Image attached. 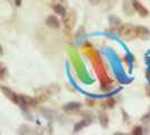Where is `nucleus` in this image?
Here are the masks:
<instances>
[{
    "label": "nucleus",
    "instance_id": "obj_21",
    "mask_svg": "<svg viewBox=\"0 0 150 135\" xmlns=\"http://www.w3.org/2000/svg\"><path fill=\"white\" fill-rule=\"evenodd\" d=\"M107 104H108V107H114V99H110L108 101H107Z\"/></svg>",
    "mask_w": 150,
    "mask_h": 135
},
{
    "label": "nucleus",
    "instance_id": "obj_13",
    "mask_svg": "<svg viewBox=\"0 0 150 135\" xmlns=\"http://www.w3.org/2000/svg\"><path fill=\"white\" fill-rule=\"evenodd\" d=\"M81 107V104L79 103H69L67 105L63 107V109L66 112H70V110H76V109H79Z\"/></svg>",
    "mask_w": 150,
    "mask_h": 135
},
{
    "label": "nucleus",
    "instance_id": "obj_18",
    "mask_svg": "<svg viewBox=\"0 0 150 135\" xmlns=\"http://www.w3.org/2000/svg\"><path fill=\"white\" fill-rule=\"evenodd\" d=\"M5 75H6V68L2 63H0V78H4Z\"/></svg>",
    "mask_w": 150,
    "mask_h": 135
},
{
    "label": "nucleus",
    "instance_id": "obj_2",
    "mask_svg": "<svg viewBox=\"0 0 150 135\" xmlns=\"http://www.w3.org/2000/svg\"><path fill=\"white\" fill-rule=\"evenodd\" d=\"M76 22H77V14L75 10H70L67 11L66 15L63 16V27H64V32L66 34H70L76 26Z\"/></svg>",
    "mask_w": 150,
    "mask_h": 135
},
{
    "label": "nucleus",
    "instance_id": "obj_24",
    "mask_svg": "<svg viewBox=\"0 0 150 135\" xmlns=\"http://www.w3.org/2000/svg\"><path fill=\"white\" fill-rule=\"evenodd\" d=\"M147 94H148V96L150 97V89H148V91H147Z\"/></svg>",
    "mask_w": 150,
    "mask_h": 135
},
{
    "label": "nucleus",
    "instance_id": "obj_16",
    "mask_svg": "<svg viewBox=\"0 0 150 135\" xmlns=\"http://www.w3.org/2000/svg\"><path fill=\"white\" fill-rule=\"evenodd\" d=\"M142 133H143V131L141 126H135V127H133V129H132V134L133 135H141Z\"/></svg>",
    "mask_w": 150,
    "mask_h": 135
},
{
    "label": "nucleus",
    "instance_id": "obj_5",
    "mask_svg": "<svg viewBox=\"0 0 150 135\" xmlns=\"http://www.w3.org/2000/svg\"><path fill=\"white\" fill-rule=\"evenodd\" d=\"M133 7H134V10L139 14L140 17H148V15H149V10L144 7L140 1L133 0Z\"/></svg>",
    "mask_w": 150,
    "mask_h": 135
},
{
    "label": "nucleus",
    "instance_id": "obj_10",
    "mask_svg": "<svg viewBox=\"0 0 150 135\" xmlns=\"http://www.w3.org/2000/svg\"><path fill=\"white\" fill-rule=\"evenodd\" d=\"M52 8L53 10L55 11V14L62 16V17L66 15V13H67V7H64L62 5H59V4H52Z\"/></svg>",
    "mask_w": 150,
    "mask_h": 135
},
{
    "label": "nucleus",
    "instance_id": "obj_3",
    "mask_svg": "<svg viewBox=\"0 0 150 135\" xmlns=\"http://www.w3.org/2000/svg\"><path fill=\"white\" fill-rule=\"evenodd\" d=\"M54 86H55V84H54ZM54 86H50V87H47V88L38 89L35 91V99H36L38 101H44L46 99H49V97H50L51 95L57 94L58 91H54V90H53Z\"/></svg>",
    "mask_w": 150,
    "mask_h": 135
},
{
    "label": "nucleus",
    "instance_id": "obj_7",
    "mask_svg": "<svg viewBox=\"0 0 150 135\" xmlns=\"http://www.w3.org/2000/svg\"><path fill=\"white\" fill-rule=\"evenodd\" d=\"M123 11L127 15L131 16L134 13V7H133V0H124L123 1Z\"/></svg>",
    "mask_w": 150,
    "mask_h": 135
},
{
    "label": "nucleus",
    "instance_id": "obj_4",
    "mask_svg": "<svg viewBox=\"0 0 150 135\" xmlns=\"http://www.w3.org/2000/svg\"><path fill=\"white\" fill-rule=\"evenodd\" d=\"M0 89L4 92L5 97L8 98L9 100H11V101L15 103V104H21V98H19V96H18L17 94H15L11 89H9L7 87H0Z\"/></svg>",
    "mask_w": 150,
    "mask_h": 135
},
{
    "label": "nucleus",
    "instance_id": "obj_1",
    "mask_svg": "<svg viewBox=\"0 0 150 135\" xmlns=\"http://www.w3.org/2000/svg\"><path fill=\"white\" fill-rule=\"evenodd\" d=\"M119 35L125 41H133L138 38L137 35V26L131 25V24H125L122 25L119 28Z\"/></svg>",
    "mask_w": 150,
    "mask_h": 135
},
{
    "label": "nucleus",
    "instance_id": "obj_23",
    "mask_svg": "<svg viewBox=\"0 0 150 135\" xmlns=\"http://www.w3.org/2000/svg\"><path fill=\"white\" fill-rule=\"evenodd\" d=\"M1 54H2V47L0 46V55H1Z\"/></svg>",
    "mask_w": 150,
    "mask_h": 135
},
{
    "label": "nucleus",
    "instance_id": "obj_17",
    "mask_svg": "<svg viewBox=\"0 0 150 135\" xmlns=\"http://www.w3.org/2000/svg\"><path fill=\"white\" fill-rule=\"evenodd\" d=\"M52 4H59V5H62V6L67 7L68 0H52Z\"/></svg>",
    "mask_w": 150,
    "mask_h": 135
},
{
    "label": "nucleus",
    "instance_id": "obj_11",
    "mask_svg": "<svg viewBox=\"0 0 150 135\" xmlns=\"http://www.w3.org/2000/svg\"><path fill=\"white\" fill-rule=\"evenodd\" d=\"M21 98V104H24V105H28V106H35L38 100L34 99V98L27 97V96H19Z\"/></svg>",
    "mask_w": 150,
    "mask_h": 135
},
{
    "label": "nucleus",
    "instance_id": "obj_20",
    "mask_svg": "<svg viewBox=\"0 0 150 135\" xmlns=\"http://www.w3.org/2000/svg\"><path fill=\"white\" fill-rule=\"evenodd\" d=\"M88 1H89L93 6H97V5L100 4V0H88Z\"/></svg>",
    "mask_w": 150,
    "mask_h": 135
},
{
    "label": "nucleus",
    "instance_id": "obj_22",
    "mask_svg": "<svg viewBox=\"0 0 150 135\" xmlns=\"http://www.w3.org/2000/svg\"><path fill=\"white\" fill-rule=\"evenodd\" d=\"M15 4L17 7H19V6L22 5V0H15Z\"/></svg>",
    "mask_w": 150,
    "mask_h": 135
},
{
    "label": "nucleus",
    "instance_id": "obj_8",
    "mask_svg": "<svg viewBox=\"0 0 150 135\" xmlns=\"http://www.w3.org/2000/svg\"><path fill=\"white\" fill-rule=\"evenodd\" d=\"M46 25L49 27H52V28H59L60 27V20L58 19V17L54 15H50L46 18Z\"/></svg>",
    "mask_w": 150,
    "mask_h": 135
},
{
    "label": "nucleus",
    "instance_id": "obj_12",
    "mask_svg": "<svg viewBox=\"0 0 150 135\" xmlns=\"http://www.w3.org/2000/svg\"><path fill=\"white\" fill-rule=\"evenodd\" d=\"M98 120H99V124L102 127H107L108 125V117L105 112H100L99 116H98Z\"/></svg>",
    "mask_w": 150,
    "mask_h": 135
},
{
    "label": "nucleus",
    "instance_id": "obj_19",
    "mask_svg": "<svg viewBox=\"0 0 150 135\" xmlns=\"http://www.w3.org/2000/svg\"><path fill=\"white\" fill-rule=\"evenodd\" d=\"M143 123H150V112L147 114V115H144L142 118H141Z\"/></svg>",
    "mask_w": 150,
    "mask_h": 135
},
{
    "label": "nucleus",
    "instance_id": "obj_9",
    "mask_svg": "<svg viewBox=\"0 0 150 135\" xmlns=\"http://www.w3.org/2000/svg\"><path fill=\"white\" fill-rule=\"evenodd\" d=\"M117 0H100V6H102V9L103 10H111L114 8V6L116 5Z\"/></svg>",
    "mask_w": 150,
    "mask_h": 135
},
{
    "label": "nucleus",
    "instance_id": "obj_15",
    "mask_svg": "<svg viewBox=\"0 0 150 135\" xmlns=\"http://www.w3.org/2000/svg\"><path fill=\"white\" fill-rule=\"evenodd\" d=\"M85 126H87V120H83L80 123H78L75 126V132H79L80 129H83Z\"/></svg>",
    "mask_w": 150,
    "mask_h": 135
},
{
    "label": "nucleus",
    "instance_id": "obj_6",
    "mask_svg": "<svg viewBox=\"0 0 150 135\" xmlns=\"http://www.w3.org/2000/svg\"><path fill=\"white\" fill-rule=\"evenodd\" d=\"M137 35H138V38L147 41L150 38V30L144 26H137Z\"/></svg>",
    "mask_w": 150,
    "mask_h": 135
},
{
    "label": "nucleus",
    "instance_id": "obj_14",
    "mask_svg": "<svg viewBox=\"0 0 150 135\" xmlns=\"http://www.w3.org/2000/svg\"><path fill=\"white\" fill-rule=\"evenodd\" d=\"M110 22H111L112 26H119V25H121L120 18H117L116 16H111L110 17Z\"/></svg>",
    "mask_w": 150,
    "mask_h": 135
}]
</instances>
